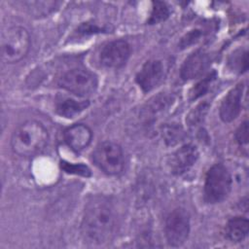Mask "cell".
Masks as SVG:
<instances>
[{"instance_id": "cell-7", "label": "cell", "mask_w": 249, "mask_h": 249, "mask_svg": "<svg viewBox=\"0 0 249 249\" xmlns=\"http://www.w3.org/2000/svg\"><path fill=\"white\" fill-rule=\"evenodd\" d=\"M190 232V216L186 209L172 210L165 220L164 233L169 245L178 247L185 243Z\"/></svg>"}, {"instance_id": "cell-14", "label": "cell", "mask_w": 249, "mask_h": 249, "mask_svg": "<svg viewBox=\"0 0 249 249\" xmlns=\"http://www.w3.org/2000/svg\"><path fill=\"white\" fill-rule=\"evenodd\" d=\"M249 231V222L245 217L237 216L231 219L225 229L226 236L229 240L232 242L242 241L248 234Z\"/></svg>"}, {"instance_id": "cell-13", "label": "cell", "mask_w": 249, "mask_h": 249, "mask_svg": "<svg viewBox=\"0 0 249 249\" xmlns=\"http://www.w3.org/2000/svg\"><path fill=\"white\" fill-rule=\"evenodd\" d=\"M65 143L75 152H80L87 148L92 138L90 128L84 124H75L67 127L63 132Z\"/></svg>"}, {"instance_id": "cell-1", "label": "cell", "mask_w": 249, "mask_h": 249, "mask_svg": "<svg viewBox=\"0 0 249 249\" xmlns=\"http://www.w3.org/2000/svg\"><path fill=\"white\" fill-rule=\"evenodd\" d=\"M117 226L113 205L103 196L92 197L86 205L81 233L84 240L91 245H101L112 239Z\"/></svg>"}, {"instance_id": "cell-21", "label": "cell", "mask_w": 249, "mask_h": 249, "mask_svg": "<svg viewBox=\"0 0 249 249\" xmlns=\"http://www.w3.org/2000/svg\"><path fill=\"white\" fill-rule=\"evenodd\" d=\"M235 140L240 147L248 145V122H243L235 131Z\"/></svg>"}, {"instance_id": "cell-16", "label": "cell", "mask_w": 249, "mask_h": 249, "mask_svg": "<svg viewBox=\"0 0 249 249\" xmlns=\"http://www.w3.org/2000/svg\"><path fill=\"white\" fill-rule=\"evenodd\" d=\"M229 66L237 73H243L248 68V53L246 50H237L229 57Z\"/></svg>"}, {"instance_id": "cell-5", "label": "cell", "mask_w": 249, "mask_h": 249, "mask_svg": "<svg viewBox=\"0 0 249 249\" xmlns=\"http://www.w3.org/2000/svg\"><path fill=\"white\" fill-rule=\"evenodd\" d=\"M94 164L108 175L121 173L124 166L123 149L115 142L105 141L98 144L92 152Z\"/></svg>"}, {"instance_id": "cell-2", "label": "cell", "mask_w": 249, "mask_h": 249, "mask_svg": "<svg viewBox=\"0 0 249 249\" xmlns=\"http://www.w3.org/2000/svg\"><path fill=\"white\" fill-rule=\"evenodd\" d=\"M49 142V132L38 121L29 120L19 124L11 137V147L15 154L29 158L41 153Z\"/></svg>"}, {"instance_id": "cell-8", "label": "cell", "mask_w": 249, "mask_h": 249, "mask_svg": "<svg viewBox=\"0 0 249 249\" xmlns=\"http://www.w3.org/2000/svg\"><path fill=\"white\" fill-rule=\"evenodd\" d=\"M130 55V46L124 40H115L107 43L101 50L99 59L107 68L123 66Z\"/></svg>"}, {"instance_id": "cell-3", "label": "cell", "mask_w": 249, "mask_h": 249, "mask_svg": "<svg viewBox=\"0 0 249 249\" xmlns=\"http://www.w3.org/2000/svg\"><path fill=\"white\" fill-rule=\"evenodd\" d=\"M31 40L28 31L22 26H12L1 35V58L8 64H14L24 58L30 49Z\"/></svg>"}, {"instance_id": "cell-18", "label": "cell", "mask_w": 249, "mask_h": 249, "mask_svg": "<svg viewBox=\"0 0 249 249\" xmlns=\"http://www.w3.org/2000/svg\"><path fill=\"white\" fill-rule=\"evenodd\" d=\"M168 15H169V10L165 5V3L159 2V1L153 2V9H152L151 17L148 22L150 24L160 22L164 20L168 17Z\"/></svg>"}, {"instance_id": "cell-12", "label": "cell", "mask_w": 249, "mask_h": 249, "mask_svg": "<svg viewBox=\"0 0 249 249\" xmlns=\"http://www.w3.org/2000/svg\"><path fill=\"white\" fill-rule=\"evenodd\" d=\"M210 58L202 51H196L190 54L182 64L180 76L183 80H193L200 76L209 66Z\"/></svg>"}, {"instance_id": "cell-20", "label": "cell", "mask_w": 249, "mask_h": 249, "mask_svg": "<svg viewBox=\"0 0 249 249\" xmlns=\"http://www.w3.org/2000/svg\"><path fill=\"white\" fill-rule=\"evenodd\" d=\"M207 104L203 103L198 105L195 110H193L189 117H188V123L190 125H196L198 123H200L203 120V117L205 116L207 112Z\"/></svg>"}, {"instance_id": "cell-22", "label": "cell", "mask_w": 249, "mask_h": 249, "mask_svg": "<svg viewBox=\"0 0 249 249\" xmlns=\"http://www.w3.org/2000/svg\"><path fill=\"white\" fill-rule=\"evenodd\" d=\"M199 35H200V33L198 32V30H194V31H192L191 33H189L188 35H186V38H183V39L181 40L180 46H181L182 48H185V47L189 46L190 44L194 43V42L199 37Z\"/></svg>"}, {"instance_id": "cell-6", "label": "cell", "mask_w": 249, "mask_h": 249, "mask_svg": "<svg viewBox=\"0 0 249 249\" xmlns=\"http://www.w3.org/2000/svg\"><path fill=\"white\" fill-rule=\"evenodd\" d=\"M98 81L96 76L87 70L75 68L64 73L58 81V86L65 90L79 96L92 94L97 89Z\"/></svg>"}, {"instance_id": "cell-10", "label": "cell", "mask_w": 249, "mask_h": 249, "mask_svg": "<svg viewBox=\"0 0 249 249\" xmlns=\"http://www.w3.org/2000/svg\"><path fill=\"white\" fill-rule=\"evenodd\" d=\"M244 92V84L241 82L232 88L221 102L219 115L223 122L231 123L240 114L242 108V98Z\"/></svg>"}, {"instance_id": "cell-9", "label": "cell", "mask_w": 249, "mask_h": 249, "mask_svg": "<svg viewBox=\"0 0 249 249\" xmlns=\"http://www.w3.org/2000/svg\"><path fill=\"white\" fill-rule=\"evenodd\" d=\"M164 65L161 60L151 59L145 62L136 75V83L143 91L154 89L164 77Z\"/></svg>"}, {"instance_id": "cell-19", "label": "cell", "mask_w": 249, "mask_h": 249, "mask_svg": "<svg viewBox=\"0 0 249 249\" xmlns=\"http://www.w3.org/2000/svg\"><path fill=\"white\" fill-rule=\"evenodd\" d=\"M162 136L164 138V141L168 145H174L182 139L183 130L178 125H174V124L165 125L162 128Z\"/></svg>"}, {"instance_id": "cell-15", "label": "cell", "mask_w": 249, "mask_h": 249, "mask_svg": "<svg viewBox=\"0 0 249 249\" xmlns=\"http://www.w3.org/2000/svg\"><path fill=\"white\" fill-rule=\"evenodd\" d=\"M89 106L87 101H76L72 98L61 99L56 102L55 111L58 115L65 118H73Z\"/></svg>"}, {"instance_id": "cell-17", "label": "cell", "mask_w": 249, "mask_h": 249, "mask_svg": "<svg viewBox=\"0 0 249 249\" xmlns=\"http://www.w3.org/2000/svg\"><path fill=\"white\" fill-rule=\"evenodd\" d=\"M215 72L209 74L208 76H206L203 80H201L200 82H198L194 88H192V89L190 90L189 93V98L190 100H196L198 97H200L201 95L205 94V92L208 90L210 84L212 83V81L215 79Z\"/></svg>"}, {"instance_id": "cell-11", "label": "cell", "mask_w": 249, "mask_h": 249, "mask_svg": "<svg viewBox=\"0 0 249 249\" xmlns=\"http://www.w3.org/2000/svg\"><path fill=\"white\" fill-rule=\"evenodd\" d=\"M198 159V151L196 146L187 144L176 150L170 157L169 167L173 174L186 173Z\"/></svg>"}, {"instance_id": "cell-4", "label": "cell", "mask_w": 249, "mask_h": 249, "mask_svg": "<svg viewBox=\"0 0 249 249\" xmlns=\"http://www.w3.org/2000/svg\"><path fill=\"white\" fill-rule=\"evenodd\" d=\"M231 176L228 168L217 163L212 165L205 176L204 199L207 203H219L226 199L231 190Z\"/></svg>"}]
</instances>
